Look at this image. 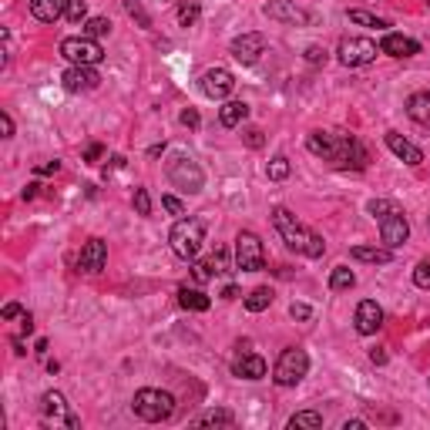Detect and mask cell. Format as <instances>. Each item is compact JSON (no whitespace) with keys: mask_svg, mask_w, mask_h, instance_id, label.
<instances>
[{"mask_svg":"<svg viewBox=\"0 0 430 430\" xmlns=\"http://www.w3.org/2000/svg\"><path fill=\"white\" fill-rule=\"evenodd\" d=\"M54 171H61V162H44V165H37V175H54Z\"/></svg>","mask_w":430,"mask_h":430,"instance_id":"7dc6e473","label":"cell"},{"mask_svg":"<svg viewBox=\"0 0 430 430\" xmlns=\"http://www.w3.org/2000/svg\"><path fill=\"white\" fill-rule=\"evenodd\" d=\"M169 182L175 188H182L188 195H199L202 188H205V171L199 169V162L195 158H188V155H175L169 162Z\"/></svg>","mask_w":430,"mask_h":430,"instance_id":"8992f818","label":"cell"},{"mask_svg":"<svg viewBox=\"0 0 430 430\" xmlns=\"http://www.w3.org/2000/svg\"><path fill=\"white\" fill-rule=\"evenodd\" d=\"M386 148L397 155L400 162H407V165H420V162H424V152L417 148L414 141L403 138L400 131H386Z\"/></svg>","mask_w":430,"mask_h":430,"instance_id":"ac0fdd59","label":"cell"},{"mask_svg":"<svg viewBox=\"0 0 430 430\" xmlns=\"http://www.w3.org/2000/svg\"><path fill=\"white\" fill-rule=\"evenodd\" d=\"M370 360H373L377 367H384V363H386V353H384V350H370Z\"/></svg>","mask_w":430,"mask_h":430,"instance_id":"681fc988","label":"cell"},{"mask_svg":"<svg viewBox=\"0 0 430 430\" xmlns=\"http://www.w3.org/2000/svg\"><path fill=\"white\" fill-rule=\"evenodd\" d=\"M199 20V0H182L178 4V24L182 27H192Z\"/></svg>","mask_w":430,"mask_h":430,"instance_id":"1f68e13d","label":"cell"},{"mask_svg":"<svg viewBox=\"0 0 430 430\" xmlns=\"http://www.w3.org/2000/svg\"><path fill=\"white\" fill-rule=\"evenodd\" d=\"M353 322H356V333H360V337H373V333L384 326V309H380V303H377V299H363V303L356 306Z\"/></svg>","mask_w":430,"mask_h":430,"instance_id":"4fadbf2b","label":"cell"},{"mask_svg":"<svg viewBox=\"0 0 430 430\" xmlns=\"http://www.w3.org/2000/svg\"><path fill=\"white\" fill-rule=\"evenodd\" d=\"M350 20H353V24H363V27H377V31H380V27H390L384 17L370 14V11H350Z\"/></svg>","mask_w":430,"mask_h":430,"instance_id":"d6a6232c","label":"cell"},{"mask_svg":"<svg viewBox=\"0 0 430 430\" xmlns=\"http://www.w3.org/2000/svg\"><path fill=\"white\" fill-rule=\"evenodd\" d=\"M0 128H4V138H14V122H11V115H0Z\"/></svg>","mask_w":430,"mask_h":430,"instance_id":"f6af8a7d","label":"cell"},{"mask_svg":"<svg viewBox=\"0 0 430 430\" xmlns=\"http://www.w3.org/2000/svg\"><path fill=\"white\" fill-rule=\"evenodd\" d=\"M202 94L205 98H212V101H226L232 91H235V77H232L229 67H209L205 74H202Z\"/></svg>","mask_w":430,"mask_h":430,"instance_id":"7c38bea8","label":"cell"},{"mask_svg":"<svg viewBox=\"0 0 430 430\" xmlns=\"http://www.w3.org/2000/svg\"><path fill=\"white\" fill-rule=\"evenodd\" d=\"M242 141H246L249 148H262V145H266V138H262L259 128H249V131H242Z\"/></svg>","mask_w":430,"mask_h":430,"instance_id":"ab89813d","label":"cell"},{"mask_svg":"<svg viewBox=\"0 0 430 430\" xmlns=\"http://www.w3.org/2000/svg\"><path fill=\"white\" fill-rule=\"evenodd\" d=\"M61 84L64 91H94L98 84H101V74L94 71V67H77V64H71L67 71L61 74Z\"/></svg>","mask_w":430,"mask_h":430,"instance_id":"5bb4252c","label":"cell"},{"mask_svg":"<svg viewBox=\"0 0 430 430\" xmlns=\"http://www.w3.org/2000/svg\"><path fill=\"white\" fill-rule=\"evenodd\" d=\"M178 306L188 309V313H205V309L212 306V299H209L202 289H188V286H182V289H178Z\"/></svg>","mask_w":430,"mask_h":430,"instance_id":"cb8c5ba5","label":"cell"},{"mask_svg":"<svg viewBox=\"0 0 430 430\" xmlns=\"http://www.w3.org/2000/svg\"><path fill=\"white\" fill-rule=\"evenodd\" d=\"M273 226H276V232L282 235V242H286L292 252L309 256V259H320L322 252H326L322 235H316L313 229H306V226H303V222H299L286 205H276V209H273Z\"/></svg>","mask_w":430,"mask_h":430,"instance_id":"7a4b0ae2","label":"cell"},{"mask_svg":"<svg viewBox=\"0 0 430 430\" xmlns=\"http://www.w3.org/2000/svg\"><path fill=\"white\" fill-rule=\"evenodd\" d=\"M169 242L178 259H195L202 242H205V222L202 219H178L169 235Z\"/></svg>","mask_w":430,"mask_h":430,"instance_id":"5b68a950","label":"cell"},{"mask_svg":"<svg viewBox=\"0 0 430 430\" xmlns=\"http://www.w3.org/2000/svg\"><path fill=\"white\" fill-rule=\"evenodd\" d=\"M232 420H235L232 410H205V414L195 417V424H199V427H209V424H232Z\"/></svg>","mask_w":430,"mask_h":430,"instance_id":"4dcf8cb0","label":"cell"},{"mask_svg":"<svg viewBox=\"0 0 430 430\" xmlns=\"http://www.w3.org/2000/svg\"><path fill=\"white\" fill-rule=\"evenodd\" d=\"M41 414H44L51 424H61V427H71V430L81 427V420L71 414V407H67L64 393H58V390H47L44 397H41Z\"/></svg>","mask_w":430,"mask_h":430,"instance_id":"8fae6325","label":"cell"},{"mask_svg":"<svg viewBox=\"0 0 430 430\" xmlns=\"http://www.w3.org/2000/svg\"><path fill=\"white\" fill-rule=\"evenodd\" d=\"M212 273H219V276H226V273H232L229 269V252H226V249H215L212 252Z\"/></svg>","mask_w":430,"mask_h":430,"instance_id":"d590c367","label":"cell"},{"mask_svg":"<svg viewBox=\"0 0 430 430\" xmlns=\"http://www.w3.org/2000/svg\"><path fill=\"white\" fill-rule=\"evenodd\" d=\"M350 256L360 262H373V266H386V262L393 259V249H380V246H353L350 249Z\"/></svg>","mask_w":430,"mask_h":430,"instance_id":"603a6c76","label":"cell"},{"mask_svg":"<svg viewBox=\"0 0 430 430\" xmlns=\"http://www.w3.org/2000/svg\"><path fill=\"white\" fill-rule=\"evenodd\" d=\"M289 427H292V430H299V427L320 430V427H322V414H316V410H303V414H292V417H289Z\"/></svg>","mask_w":430,"mask_h":430,"instance_id":"f1b7e54d","label":"cell"},{"mask_svg":"<svg viewBox=\"0 0 430 430\" xmlns=\"http://www.w3.org/2000/svg\"><path fill=\"white\" fill-rule=\"evenodd\" d=\"M81 34H84V37H91V41L107 37V34H111V20H107V17H88V20L81 24Z\"/></svg>","mask_w":430,"mask_h":430,"instance_id":"83f0119b","label":"cell"},{"mask_svg":"<svg viewBox=\"0 0 430 430\" xmlns=\"http://www.w3.org/2000/svg\"><path fill=\"white\" fill-rule=\"evenodd\" d=\"M306 61H309V64H326V47L309 44V47H306Z\"/></svg>","mask_w":430,"mask_h":430,"instance_id":"60d3db41","label":"cell"},{"mask_svg":"<svg viewBox=\"0 0 430 430\" xmlns=\"http://www.w3.org/2000/svg\"><path fill=\"white\" fill-rule=\"evenodd\" d=\"M427 4H430V0H427Z\"/></svg>","mask_w":430,"mask_h":430,"instance_id":"9f6ffc18","label":"cell"},{"mask_svg":"<svg viewBox=\"0 0 430 430\" xmlns=\"http://www.w3.org/2000/svg\"><path fill=\"white\" fill-rule=\"evenodd\" d=\"M131 410L135 417H141L145 424H162V420H169L175 414V397L165 393V390H155V386H145L135 393L131 400Z\"/></svg>","mask_w":430,"mask_h":430,"instance_id":"277c9868","label":"cell"},{"mask_svg":"<svg viewBox=\"0 0 430 430\" xmlns=\"http://www.w3.org/2000/svg\"><path fill=\"white\" fill-rule=\"evenodd\" d=\"M266 266V252H262V242L256 232H239L235 235V269L242 273H259Z\"/></svg>","mask_w":430,"mask_h":430,"instance_id":"9c48e42d","label":"cell"},{"mask_svg":"<svg viewBox=\"0 0 430 430\" xmlns=\"http://www.w3.org/2000/svg\"><path fill=\"white\" fill-rule=\"evenodd\" d=\"M162 205H165L171 215H185V205L175 199V195H162Z\"/></svg>","mask_w":430,"mask_h":430,"instance_id":"7bdbcfd3","label":"cell"},{"mask_svg":"<svg viewBox=\"0 0 430 430\" xmlns=\"http://www.w3.org/2000/svg\"><path fill=\"white\" fill-rule=\"evenodd\" d=\"M37 356H44L47 353V339H37V350H34Z\"/></svg>","mask_w":430,"mask_h":430,"instance_id":"db71d44e","label":"cell"},{"mask_svg":"<svg viewBox=\"0 0 430 430\" xmlns=\"http://www.w3.org/2000/svg\"><path fill=\"white\" fill-rule=\"evenodd\" d=\"M182 124H185V128H199V124H202L199 111H195V107H185V111H182Z\"/></svg>","mask_w":430,"mask_h":430,"instance_id":"b9f144b4","label":"cell"},{"mask_svg":"<svg viewBox=\"0 0 430 430\" xmlns=\"http://www.w3.org/2000/svg\"><path fill=\"white\" fill-rule=\"evenodd\" d=\"M37 188H41V185H27V188H24V199H34V195H37Z\"/></svg>","mask_w":430,"mask_h":430,"instance_id":"f5cc1de1","label":"cell"},{"mask_svg":"<svg viewBox=\"0 0 430 430\" xmlns=\"http://www.w3.org/2000/svg\"><path fill=\"white\" fill-rule=\"evenodd\" d=\"M107 266V246L101 239H88L84 249H81V256H77V269H84V273H101Z\"/></svg>","mask_w":430,"mask_h":430,"instance_id":"2e32d148","label":"cell"},{"mask_svg":"<svg viewBox=\"0 0 430 430\" xmlns=\"http://www.w3.org/2000/svg\"><path fill=\"white\" fill-rule=\"evenodd\" d=\"M67 20L71 24H84L88 20V0H67Z\"/></svg>","mask_w":430,"mask_h":430,"instance_id":"836d02e7","label":"cell"},{"mask_svg":"<svg viewBox=\"0 0 430 430\" xmlns=\"http://www.w3.org/2000/svg\"><path fill=\"white\" fill-rule=\"evenodd\" d=\"M192 276L199 279V282H209V279L215 276V273H212V262H195V266H192Z\"/></svg>","mask_w":430,"mask_h":430,"instance_id":"f35d334b","label":"cell"},{"mask_svg":"<svg viewBox=\"0 0 430 430\" xmlns=\"http://www.w3.org/2000/svg\"><path fill=\"white\" fill-rule=\"evenodd\" d=\"M427 229H430V215H427Z\"/></svg>","mask_w":430,"mask_h":430,"instance_id":"11a10c76","label":"cell"},{"mask_svg":"<svg viewBox=\"0 0 430 430\" xmlns=\"http://www.w3.org/2000/svg\"><path fill=\"white\" fill-rule=\"evenodd\" d=\"M31 14L41 24H54L67 14V0H31Z\"/></svg>","mask_w":430,"mask_h":430,"instance_id":"44dd1931","label":"cell"},{"mask_svg":"<svg viewBox=\"0 0 430 430\" xmlns=\"http://www.w3.org/2000/svg\"><path fill=\"white\" fill-rule=\"evenodd\" d=\"M61 58L64 61L77 64V67H94V64L105 61V51H101V44L98 41H91V37H64L61 41Z\"/></svg>","mask_w":430,"mask_h":430,"instance_id":"ba28073f","label":"cell"},{"mask_svg":"<svg viewBox=\"0 0 430 430\" xmlns=\"http://www.w3.org/2000/svg\"><path fill=\"white\" fill-rule=\"evenodd\" d=\"M266 175H269V182H282V178H289V158H286V155H276V158L269 162Z\"/></svg>","mask_w":430,"mask_h":430,"instance_id":"f546056e","label":"cell"},{"mask_svg":"<svg viewBox=\"0 0 430 430\" xmlns=\"http://www.w3.org/2000/svg\"><path fill=\"white\" fill-rule=\"evenodd\" d=\"M273 299H276V292L269 289V286H259V289H252L246 296V309L249 313H262V309L273 306Z\"/></svg>","mask_w":430,"mask_h":430,"instance_id":"484cf974","label":"cell"},{"mask_svg":"<svg viewBox=\"0 0 430 430\" xmlns=\"http://www.w3.org/2000/svg\"><path fill=\"white\" fill-rule=\"evenodd\" d=\"M367 212L380 222V239L386 242V249H400L410 239V222H407V215H403V209H400L397 202L373 199L367 205Z\"/></svg>","mask_w":430,"mask_h":430,"instance_id":"3957f363","label":"cell"},{"mask_svg":"<svg viewBox=\"0 0 430 430\" xmlns=\"http://www.w3.org/2000/svg\"><path fill=\"white\" fill-rule=\"evenodd\" d=\"M427 384H430V380H427Z\"/></svg>","mask_w":430,"mask_h":430,"instance_id":"6f0895ef","label":"cell"},{"mask_svg":"<svg viewBox=\"0 0 430 430\" xmlns=\"http://www.w3.org/2000/svg\"><path fill=\"white\" fill-rule=\"evenodd\" d=\"M135 212L152 215V195H148V188H135Z\"/></svg>","mask_w":430,"mask_h":430,"instance_id":"8d00e7d4","label":"cell"},{"mask_svg":"<svg viewBox=\"0 0 430 430\" xmlns=\"http://www.w3.org/2000/svg\"><path fill=\"white\" fill-rule=\"evenodd\" d=\"M353 286H356V276H353V269H346V266H337V269L330 273V289H333V292L353 289Z\"/></svg>","mask_w":430,"mask_h":430,"instance_id":"4316f807","label":"cell"},{"mask_svg":"<svg viewBox=\"0 0 430 430\" xmlns=\"http://www.w3.org/2000/svg\"><path fill=\"white\" fill-rule=\"evenodd\" d=\"M363 427H367L363 420H346V424H343V430H363Z\"/></svg>","mask_w":430,"mask_h":430,"instance_id":"816d5d0a","label":"cell"},{"mask_svg":"<svg viewBox=\"0 0 430 430\" xmlns=\"http://www.w3.org/2000/svg\"><path fill=\"white\" fill-rule=\"evenodd\" d=\"M124 11H128V14H131L135 20H138V27H152V17H148L145 11H141V4H138V0H124Z\"/></svg>","mask_w":430,"mask_h":430,"instance_id":"e575fe53","label":"cell"},{"mask_svg":"<svg viewBox=\"0 0 430 430\" xmlns=\"http://www.w3.org/2000/svg\"><path fill=\"white\" fill-rule=\"evenodd\" d=\"M222 299H239V289H235V286H226V289H222Z\"/></svg>","mask_w":430,"mask_h":430,"instance_id":"f907efd6","label":"cell"},{"mask_svg":"<svg viewBox=\"0 0 430 430\" xmlns=\"http://www.w3.org/2000/svg\"><path fill=\"white\" fill-rule=\"evenodd\" d=\"M101 152H105L101 145H88V152H84V162H98V158H101Z\"/></svg>","mask_w":430,"mask_h":430,"instance_id":"c3c4849f","label":"cell"},{"mask_svg":"<svg viewBox=\"0 0 430 430\" xmlns=\"http://www.w3.org/2000/svg\"><path fill=\"white\" fill-rule=\"evenodd\" d=\"M266 17L269 20H282V24H303L306 20V14L299 11V7H292L289 0H266Z\"/></svg>","mask_w":430,"mask_h":430,"instance_id":"d6986e66","label":"cell"},{"mask_svg":"<svg viewBox=\"0 0 430 430\" xmlns=\"http://www.w3.org/2000/svg\"><path fill=\"white\" fill-rule=\"evenodd\" d=\"M309 373V356L306 350H299V346H289V350H282L276 360V370H273V380L276 386H296L303 377Z\"/></svg>","mask_w":430,"mask_h":430,"instance_id":"52a82bcc","label":"cell"},{"mask_svg":"<svg viewBox=\"0 0 430 430\" xmlns=\"http://www.w3.org/2000/svg\"><path fill=\"white\" fill-rule=\"evenodd\" d=\"M380 54H390V58H414V54H420V44H417L414 37H403V34H384Z\"/></svg>","mask_w":430,"mask_h":430,"instance_id":"e0dca14e","label":"cell"},{"mask_svg":"<svg viewBox=\"0 0 430 430\" xmlns=\"http://www.w3.org/2000/svg\"><path fill=\"white\" fill-rule=\"evenodd\" d=\"M232 373L242 377V380H262L266 377V360L259 353H242L232 363Z\"/></svg>","mask_w":430,"mask_h":430,"instance_id":"ffe728a7","label":"cell"},{"mask_svg":"<svg viewBox=\"0 0 430 430\" xmlns=\"http://www.w3.org/2000/svg\"><path fill=\"white\" fill-rule=\"evenodd\" d=\"M306 148L316 158L337 165V169H367V162H370L367 148L353 135H346V131H309Z\"/></svg>","mask_w":430,"mask_h":430,"instance_id":"6da1fadb","label":"cell"},{"mask_svg":"<svg viewBox=\"0 0 430 430\" xmlns=\"http://www.w3.org/2000/svg\"><path fill=\"white\" fill-rule=\"evenodd\" d=\"M289 316H292V320H309V316H313V309H309L306 303H292V306H289Z\"/></svg>","mask_w":430,"mask_h":430,"instance_id":"ee69618b","label":"cell"},{"mask_svg":"<svg viewBox=\"0 0 430 430\" xmlns=\"http://www.w3.org/2000/svg\"><path fill=\"white\" fill-rule=\"evenodd\" d=\"M414 282L420 286V289H430V259L417 262V269H414Z\"/></svg>","mask_w":430,"mask_h":430,"instance_id":"74e56055","label":"cell"},{"mask_svg":"<svg viewBox=\"0 0 430 430\" xmlns=\"http://www.w3.org/2000/svg\"><path fill=\"white\" fill-rule=\"evenodd\" d=\"M17 316H24V309L17 306V303H7L4 306V320H17Z\"/></svg>","mask_w":430,"mask_h":430,"instance_id":"bcb514c9","label":"cell"},{"mask_svg":"<svg viewBox=\"0 0 430 430\" xmlns=\"http://www.w3.org/2000/svg\"><path fill=\"white\" fill-rule=\"evenodd\" d=\"M246 118H249L246 101H226V105L219 107V122L226 124V128H235V124H242Z\"/></svg>","mask_w":430,"mask_h":430,"instance_id":"d4e9b609","label":"cell"},{"mask_svg":"<svg viewBox=\"0 0 430 430\" xmlns=\"http://www.w3.org/2000/svg\"><path fill=\"white\" fill-rule=\"evenodd\" d=\"M229 51L239 64H256L259 54L266 51V37H262V34H242V37H235L229 44Z\"/></svg>","mask_w":430,"mask_h":430,"instance_id":"9a60e30c","label":"cell"},{"mask_svg":"<svg viewBox=\"0 0 430 430\" xmlns=\"http://www.w3.org/2000/svg\"><path fill=\"white\" fill-rule=\"evenodd\" d=\"M377 51H380V47L373 44L370 37H343L337 54L346 67H363V64L377 61Z\"/></svg>","mask_w":430,"mask_h":430,"instance_id":"30bf717a","label":"cell"},{"mask_svg":"<svg viewBox=\"0 0 430 430\" xmlns=\"http://www.w3.org/2000/svg\"><path fill=\"white\" fill-rule=\"evenodd\" d=\"M407 115H410L417 124L430 128V91L410 94V98H407Z\"/></svg>","mask_w":430,"mask_h":430,"instance_id":"7402d4cb","label":"cell"}]
</instances>
